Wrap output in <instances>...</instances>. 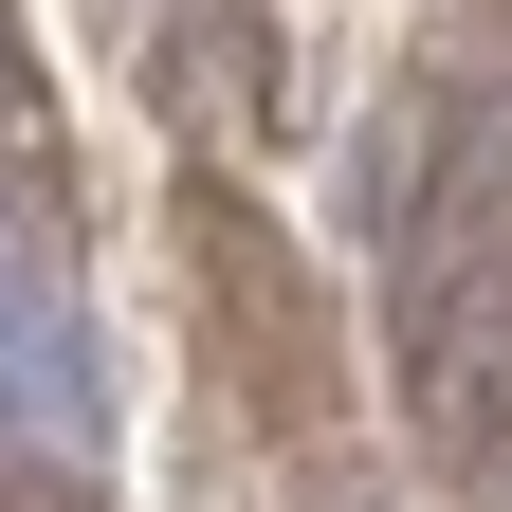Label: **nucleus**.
I'll return each mask as SVG.
<instances>
[{
    "mask_svg": "<svg viewBox=\"0 0 512 512\" xmlns=\"http://www.w3.org/2000/svg\"><path fill=\"white\" fill-rule=\"evenodd\" d=\"M0 421L19 439H92V330H74V293H55L19 202H0Z\"/></svg>",
    "mask_w": 512,
    "mask_h": 512,
    "instance_id": "1",
    "label": "nucleus"
}]
</instances>
